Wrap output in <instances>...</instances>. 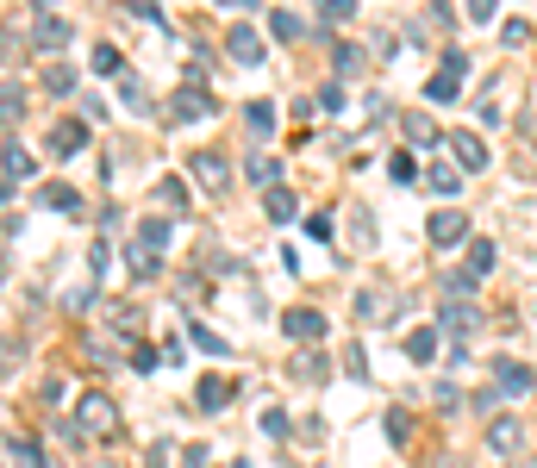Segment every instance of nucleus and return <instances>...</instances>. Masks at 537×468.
Instances as JSON below:
<instances>
[{"label": "nucleus", "instance_id": "obj_39", "mask_svg": "<svg viewBox=\"0 0 537 468\" xmlns=\"http://www.w3.org/2000/svg\"><path fill=\"white\" fill-rule=\"evenodd\" d=\"M263 431H268V437H287V412H275V406H268V412H263Z\"/></svg>", "mask_w": 537, "mask_h": 468}, {"label": "nucleus", "instance_id": "obj_36", "mask_svg": "<svg viewBox=\"0 0 537 468\" xmlns=\"http://www.w3.org/2000/svg\"><path fill=\"white\" fill-rule=\"evenodd\" d=\"M13 463H19V468H44V456H38L31 437H19V444H13Z\"/></svg>", "mask_w": 537, "mask_h": 468}, {"label": "nucleus", "instance_id": "obj_29", "mask_svg": "<svg viewBox=\"0 0 537 468\" xmlns=\"http://www.w3.org/2000/svg\"><path fill=\"white\" fill-rule=\"evenodd\" d=\"M44 88H50V94H75V69L50 63V69H44Z\"/></svg>", "mask_w": 537, "mask_h": 468}, {"label": "nucleus", "instance_id": "obj_3", "mask_svg": "<svg viewBox=\"0 0 537 468\" xmlns=\"http://www.w3.org/2000/svg\"><path fill=\"white\" fill-rule=\"evenodd\" d=\"M188 169H194V181L207 188V200H219V194L232 188V163H225L219 150H194V156H188Z\"/></svg>", "mask_w": 537, "mask_h": 468}, {"label": "nucleus", "instance_id": "obj_26", "mask_svg": "<svg viewBox=\"0 0 537 468\" xmlns=\"http://www.w3.org/2000/svg\"><path fill=\"white\" fill-rule=\"evenodd\" d=\"M188 338H194V350H207V356H225L232 344L219 338V331H207V325H188Z\"/></svg>", "mask_w": 537, "mask_h": 468}, {"label": "nucleus", "instance_id": "obj_47", "mask_svg": "<svg viewBox=\"0 0 537 468\" xmlns=\"http://www.w3.org/2000/svg\"><path fill=\"white\" fill-rule=\"evenodd\" d=\"M232 468H251V463H232Z\"/></svg>", "mask_w": 537, "mask_h": 468}, {"label": "nucleus", "instance_id": "obj_44", "mask_svg": "<svg viewBox=\"0 0 537 468\" xmlns=\"http://www.w3.org/2000/svg\"><path fill=\"white\" fill-rule=\"evenodd\" d=\"M469 19H494V0H469Z\"/></svg>", "mask_w": 537, "mask_h": 468}, {"label": "nucleus", "instance_id": "obj_11", "mask_svg": "<svg viewBox=\"0 0 537 468\" xmlns=\"http://www.w3.org/2000/svg\"><path fill=\"white\" fill-rule=\"evenodd\" d=\"M494 381H500V393H532V368H525V362H513V356H500V362H494Z\"/></svg>", "mask_w": 537, "mask_h": 468}, {"label": "nucleus", "instance_id": "obj_35", "mask_svg": "<svg viewBox=\"0 0 537 468\" xmlns=\"http://www.w3.org/2000/svg\"><path fill=\"white\" fill-rule=\"evenodd\" d=\"M294 375L300 381H325V356H294Z\"/></svg>", "mask_w": 537, "mask_h": 468}, {"label": "nucleus", "instance_id": "obj_4", "mask_svg": "<svg viewBox=\"0 0 537 468\" xmlns=\"http://www.w3.org/2000/svg\"><path fill=\"white\" fill-rule=\"evenodd\" d=\"M82 150H88V119H57V125H50V156L69 163V156H82Z\"/></svg>", "mask_w": 537, "mask_h": 468}, {"label": "nucleus", "instance_id": "obj_16", "mask_svg": "<svg viewBox=\"0 0 537 468\" xmlns=\"http://www.w3.org/2000/svg\"><path fill=\"white\" fill-rule=\"evenodd\" d=\"M244 175H251V181H257V188H275V181H281V163H275V156H263V150H251V163H244Z\"/></svg>", "mask_w": 537, "mask_h": 468}, {"label": "nucleus", "instance_id": "obj_28", "mask_svg": "<svg viewBox=\"0 0 537 468\" xmlns=\"http://www.w3.org/2000/svg\"><path fill=\"white\" fill-rule=\"evenodd\" d=\"M331 63H338V75H357L363 69V50L357 44H331Z\"/></svg>", "mask_w": 537, "mask_h": 468}, {"label": "nucleus", "instance_id": "obj_40", "mask_svg": "<svg viewBox=\"0 0 537 468\" xmlns=\"http://www.w3.org/2000/svg\"><path fill=\"white\" fill-rule=\"evenodd\" d=\"M119 94H126V107H132V113H150V101H144V88H137V82H126Z\"/></svg>", "mask_w": 537, "mask_h": 468}, {"label": "nucleus", "instance_id": "obj_22", "mask_svg": "<svg viewBox=\"0 0 537 468\" xmlns=\"http://www.w3.org/2000/svg\"><path fill=\"white\" fill-rule=\"evenodd\" d=\"M406 137H412V144H425V150H431V144H444V131H437L431 119H418V113H406Z\"/></svg>", "mask_w": 537, "mask_h": 468}, {"label": "nucleus", "instance_id": "obj_46", "mask_svg": "<svg viewBox=\"0 0 537 468\" xmlns=\"http://www.w3.org/2000/svg\"><path fill=\"white\" fill-rule=\"evenodd\" d=\"M31 6H38V13H50V6H57V0H31Z\"/></svg>", "mask_w": 537, "mask_h": 468}, {"label": "nucleus", "instance_id": "obj_8", "mask_svg": "<svg viewBox=\"0 0 537 468\" xmlns=\"http://www.w3.org/2000/svg\"><path fill=\"white\" fill-rule=\"evenodd\" d=\"M431 243H462L469 237V213H456V207H444V213H431Z\"/></svg>", "mask_w": 537, "mask_h": 468}, {"label": "nucleus", "instance_id": "obj_34", "mask_svg": "<svg viewBox=\"0 0 537 468\" xmlns=\"http://www.w3.org/2000/svg\"><path fill=\"white\" fill-rule=\"evenodd\" d=\"M500 38H506V50H519V44H532V25H525V19H506Z\"/></svg>", "mask_w": 537, "mask_h": 468}, {"label": "nucleus", "instance_id": "obj_45", "mask_svg": "<svg viewBox=\"0 0 537 468\" xmlns=\"http://www.w3.org/2000/svg\"><path fill=\"white\" fill-rule=\"evenodd\" d=\"M219 6H225V13H251L257 0H219Z\"/></svg>", "mask_w": 537, "mask_h": 468}, {"label": "nucleus", "instance_id": "obj_24", "mask_svg": "<svg viewBox=\"0 0 537 468\" xmlns=\"http://www.w3.org/2000/svg\"><path fill=\"white\" fill-rule=\"evenodd\" d=\"M268 219H294V213H300V200H294V194H287V188H268Z\"/></svg>", "mask_w": 537, "mask_h": 468}, {"label": "nucleus", "instance_id": "obj_7", "mask_svg": "<svg viewBox=\"0 0 537 468\" xmlns=\"http://www.w3.org/2000/svg\"><path fill=\"white\" fill-rule=\"evenodd\" d=\"M281 331H287L294 344H313V338H325V313H313V306H294V313L281 319Z\"/></svg>", "mask_w": 537, "mask_h": 468}, {"label": "nucleus", "instance_id": "obj_31", "mask_svg": "<svg viewBox=\"0 0 537 468\" xmlns=\"http://www.w3.org/2000/svg\"><path fill=\"white\" fill-rule=\"evenodd\" d=\"M488 269H494V243H469V269H462V275H475V281H481Z\"/></svg>", "mask_w": 537, "mask_h": 468}, {"label": "nucleus", "instance_id": "obj_25", "mask_svg": "<svg viewBox=\"0 0 537 468\" xmlns=\"http://www.w3.org/2000/svg\"><path fill=\"white\" fill-rule=\"evenodd\" d=\"M244 125H251L257 137H263V131H275V107H268V101H251V107H244Z\"/></svg>", "mask_w": 537, "mask_h": 468}, {"label": "nucleus", "instance_id": "obj_23", "mask_svg": "<svg viewBox=\"0 0 537 468\" xmlns=\"http://www.w3.org/2000/svg\"><path fill=\"white\" fill-rule=\"evenodd\" d=\"M119 69H126L119 44H94V75H119Z\"/></svg>", "mask_w": 537, "mask_h": 468}, {"label": "nucleus", "instance_id": "obj_20", "mask_svg": "<svg viewBox=\"0 0 537 468\" xmlns=\"http://www.w3.org/2000/svg\"><path fill=\"white\" fill-rule=\"evenodd\" d=\"M19 113H25V88L19 82H0V125H19Z\"/></svg>", "mask_w": 537, "mask_h": 468}, {"label": "nucleus", "instance_id": "obj_1", "mask_svg": "<svg viewBox=\"0 0 537 468\" xmlns=\"http://www.w3.org/2000/svg\"><path fill=\"white\" fill-rule=\"evenodd\" d=\"M75 431L94 437V444L119 437V400H107V393H82V406H75Z\"/></svg>", "mask_w": 537, "mask_h": 468}, {"label": "nucleus", "instance_id": "obj_18", "mask_svg": "<svg viewBox=\"0 0 537 468\" xmlns=\"http://www.w3.org/2000/svg\"><path fill=\"white\" fill-rule=\"evenodd\" d=\"M156 200H163V213H188V181L181 175H163L156 181Z\"/></svg>", "mask_w": 537, "mask_h": 468}, {"label": "nucleus", "instance_id": "obj_13", "mask_svg": "<svg viewBox=\"0 0 537 468\" xmlns=\"http://www.w3.org/2000/svg\"><path fill=\"white\" fill-rule=\"evenodd\" d=\"M481 325V313L469 306V300H444V331H456V338H469Z\"/></svg>", "mask_w": 537, "mask_h": 468}, {"label": "nucleus", "instance_id": "obj_41", "mask_svg": "<svg viewBox=\"0 0 537 468\" xmlns=\"http://www.w3.org/2000/svg\"><path fill=\"white\" fill-rule=\"evenodd\" d=\"M306 232H313L319 243H325V237H331V213H313V219H306Z\"/></svg>", "mask_w": 537, "mask_h": 468}, {"label": "nucleus", "instance_id": "obj_37", "mask_svg": "<svg viewBox=\"0 0 537 468\" xmlns=\"http://www.w3.org/2000/svg\"><path fill=\"white\" fill-rule=\"evenodd\" d=\"M126 13H137V19H150V25H169V19H163V6H156V0H126Z\"/></svg>", "mask_w": 537, "mask_h": 468}, {"label": "nucleus", "instance_id": "obj_32", "mask_svg": "<svg viewBox=\"0 0 537 468\" xmlns=\"http://www.w3.org/2000/svg\"><path fill=\"white\" fill-rule=\"evenodd\" d=\"M313 6H319V19H331V25L357 19V0H313Z\"/></svg>", "mask_w": 537, "mask_h": 468}, {"label": "nucleus", "instance_id": "obj_17", "mask_svg": "<svg viewBox=\"0 0 537 468\" xmlns=\"http://www.w3.org/2000/svg\"><path fill=\"white\" fill-rule=\"evenodd\" d=\"M0 169H6V181H31V175H38V163H31L19 144H6V150H0Z\"/></svg>", "mask_w": 537, "mask_h": 468}, {"label": "nucleus", "instance_id": "obj_27", "mask_svg": "<svg viewBox=\"0 0 537 468\" xmlns=\"http://www.w3.org/2000/svg\"><path fill=\"white\" fill-rule=\"evenodd\" d=\"M137 237H144L150 250H163V243L175 237V225H169V219H144V225H137Z\"/></svg>", "mask_w": 537, "mask_h": 468}, {"label": "nucleus", "instance_id": "obj_12", "mask_svg": "<svg viewBox=\"0 0 537 468\" xmlns=\"http://www.w3.org/2000/svg\"><path fill=\"white\" fill-rule=\"evenodd\" d=\"M519 444H525V425H519V419H494V425H488V450L513 456Z\"/></svg>", "mask_w": 537, "mask_h": 468}, {"label": "nucleus", "instance_id": "obj_38", "mask_svg": "<svg viewBox=\"0 0 537 468\" xmlns=\"http://www.w3.org/2000/svg\"><path fill=\"white\" fill-rule=\"evenodd\" d=\"M338 107H344V88L325 82V88H319V113H338Z\"/></svg>", "mask_w": 537, "mask_h": 468}, {"label": "nucleus", "instance_id": "obj_43", "mask_svg": "<svg viewBox=\"0 0 537 468\" xmlns=\"http://www.w3.org/2000/svg\"><path fill=\"white\" fill-rule=\"evenodd\" d=\"M181 468H207V444H188V456H181Z\"/></svg>", "mask_w": 537, "mask_h": 468}, {"label": "nucleus", "instance_id": "obj_19", "mask_svg": "<svg viewBox=\"0 0 537 468\" xmlns=\"http://www.w3.org/2000/svg\"><path fill=\"white\" fill-rule=\"evenodd\" d=\"M406 356H412V362H418V368H425V362H431V356H437V325H418V331H412V338H406Z\"/></svg>", "mask_w": 537, "mask_h": 468}, {"label": "nucleus", "instance_id": "obj_5", "mask_svg": "<svg viewBox=\"0 0 537 468\" xmlns=\"http://www.w3.org/2000/svg\"><path fill=\"white\" fill-rule=\"evenodd\" d=\"M444 150H450L469 175H481V169H488V144H481V137H469V131H450V137H444Z\"/></svg>", "mask_w": 537, "mask_h": 468}, {"label": "nucleus", "instance_id": "obj_2", "mask_svg": "<svg viewBox=\"0 0 537 468\" xmlns=\"http://www.w3.org/2000/svg\"><path fill=\"white\" fill-rule=\"evenodd\" d=\"M194 119H219V94H207L200 82H188L181 94H169V125H194Z\"/></svg>", "mask_w": 537, "mask_h": 468}, {"label": "nucleus", "instance_id": "obj_6", "mask_svg": "<svg viewBox=\"0 0 537 468\" xmlns=\"http://www.w3.org/2000/svg\"><path fill=\"white\" fill-rule=\"evenodd\" d=\"M69 44V19H57V13H44L38 25H31V50H44V57H57Z\"/></svg>", "mask_w": 537, "mask_h": 468}, {"label": "nucleus", "instance_id": "obj_42", "mask_svg": "<svg viewBox=\"0 0 537 468\" xmlns=\"http://www.w3.org/2000/svg\"><path fill=\"white\" fill-rule=\"evenodd\" d=\"M388 169H394V181H412V175H418V163H412V156H394Z\"/></svg>", "mask_w": 537, "mask_h": 468}, {"label": "nucleus", "instance_id": "obj_14", "mask_svg": "<svg viewBox=\"0 0 537 468\" xmlns=\"http://www.w3.org/2000/svg\"><path fill=\"white\" fill-rule=\"evenodd\" d=\"M194 406H200V412H225V406H232V381H219V375L200 381V387H194Z\"/></svg>", "mask_w": 537, "mask_h": 468}, {"label": "nucleus", "instance_id": "obj_33", "mask_svg": "<svg viewBox=\"0 0 537 468\" xmlns=\"http://www.w3.org/2000/svg\"><path fill=\"white\" fill-rule=\"evenodd\" d=\"M425 181H431L437 194H456V188H462V175H456V169H444V163H437V169H425Z\"/></svg>", "mask_w": 537, "mask_h": 468}, {"label": "nucleus", "instance_id": "obj_9", "mask_svg": "<svg viewBox=\"0 0 537 468\" xmlns=\"http://www.w3.org/2000/svg\"><path fill=\"white\" fill-rule=\"evenodd\" d=\"M225 50H232V63H244V69H257V63H263V38H257L251 25H232Z\"/></svg>", "mask_w": 537, "mask_h": 468}, {"label": "nucleus", "instance_id": "obj_21", "mask_svg": "<svg viewBox=\"0 0 537 468\" xmlns=\"http://www.w3.org/2000/svg\"><path fill=\"white\" fill-rule=\"evenodd\" d=\"M268 31H275L281 44H300V38H306V25H300V13H268Z\"/></svg>", "mask_w": 537, "mask_h": 468}, {"label": "nucleus", "instance_id": "obj_30", "mask_svg": "<svg viewBox=\"0 0 537 468\" xmlns=\"http://www.w3.org/2000/svg\"><path fill=\"white\" fill-rule=\"evenodd\" d=\"M456 82H462V75H450V69H437V75L425 82V94H431V101H456Z\"/></svg>", "mask_w": 537, "mask_h": 468}, {"label": "nucleus", "instance_id": "obj_10", "mask_svg": "<svg viewBox=\"0 0 537 468\" xmlns=\"http://www.w3.org/2000/svg\"><path fill=\"white\" fill-rule=\"evenodd\" d=\"M126 269H132L137 281H156V275H163V250H150V243L137 237L132 250H126Z\"/></svg>", "mask_w": 537, "mask_h": 468}, {"label": "nucleus", "instance_id": "obj_15", "mask_svg": "<svg viewBox=\"0 0 537 468\" xmlns=\"http://www.w3.org/2000/svg\"><path fill=\"white\" fill-rule=\"evenodd\" d=\"M38 200H44L50 213H69V219L82 213V194H75V188H63V181H44V194H38Z\"/></svg>", "mask_w": 537, "mask_h": 468}]
</instances>
